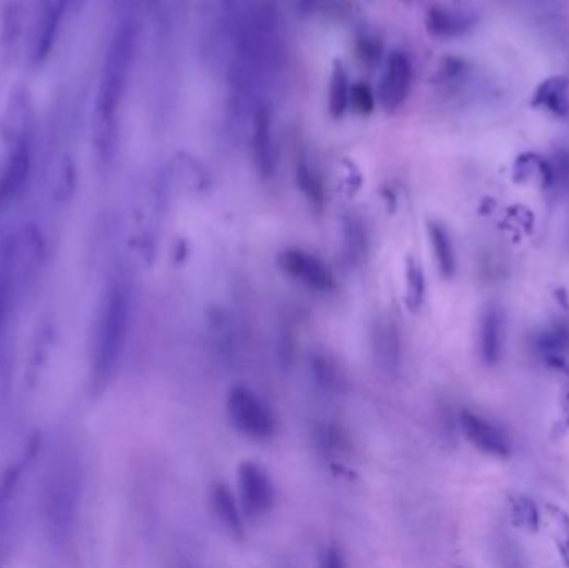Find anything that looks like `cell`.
Segmentation results:
<instances>
[{"mask_svg": "<svg viewBox=\"0 0 569 568\" xmlns=\"http://www.w3.org/2000/svg\"><path fill=\"white\" fill-rule=\"evenodd\" d=\"M137 47L139 24L135 19H123L105 54L95 98L94 141L104 161H110L117 151L120 110L135 63Z\"/></svg>", "mask_w": 569, "mask_h": 568, "instance_id": "obj_1", "label": "cell"}, {"mask_svg": "<svg viewBox=\"0 0 569 568\" xmlns=\"http://www.w3.org/2000/svg\"><path fill=\"white\" fill-rule=\"evenodd\" d=\"M129 319V297L122 285L116 284L105 297L95 338V369L102 376H107L116 367L122 354Z\"/></svg>", "mask_w": 569, "mask_h": 568, "instance_id": "obj_2", "label": "cell"}, {"mask_svg": "<svg viewBox=\"0 0 569 568\" xmlns=\"http://www.w3.org/2000/svg\"><path fill=\"white\" fill-rule=\"evenodd\" d=\"M27 19V52L32 66L46 62L59 36L69 0H22Z\"/></svg>", "mask_w": 569, "mask_h": 568, "instance_id": "obj_3", "label": "cell"}, {"mask_svg": "<svg viewBox=\"0 0 569 568\" xmlns=\"http://www.w3.org/2000/svg\"><path fill=\"white\" fill-rule=\"evenodd\" d=\"M227 411L232 424L250 439L265 440L275 431V418L252 390L235 386L227 397Z\"/></svg>", "mask_w": 569, "mask_h": 568, "instance_id": "obj_4", "label": "cell"}, {"mask_svg": "<svg viewBox=\"0 0 569 568\" xmlns=\"http://www.w3.org/2000/svg\"><path fill=\"white\" fill-rule=\"evenodd\" d=\"M35 127L37 117L31 91L27 87H15L9 95L4 113L0 117V135L8 147L32 144Z\"/></svg>", "mask_w": 569, "mask_h": 568, "instance_id": "obj_5", "label": "cell"}, {"mask_svg": "<svg viewBox=\"0 0 569 568\" xmlns=\"http://www.w3.org/2000/svg\"><path fill=\"white\" fill-rule=\"evenodd\" d=\"M412 62L406 54H391L384 66L380 91H378V98L384 113H396L403 106L412 87Z\"/></svg>", "mask_w": 569, "mask_h": 568, "instance_id": "obj_6", "label": "cell"}, {"mask_svg": "<svg viewBox=\"0 0 569 568\" xmlns=\"http://www.w3.org/2000/svg\"><path fill=\"white\" fill-rule=\"evenodd\" d=\"M238 487L248 516L259 517L272 509L275 492L269 474L253 462H244L238 469Z\"/></svg>", "mask_w": 569, "mask_h": 568, "instance_id": "obj_7", "label": "cell"}, {"mask_svg": "<svg viewBox=\"0 0 569 568\" xmlns=\"http://www.w3.org/2000/svg\"><path fill=\"white\" fill-rule=\"evenodd\" d=\"M252 154L257 170L263 179L273 177L276 170L275 135L270 107L257 100L252 109Z\"/></svg>", "mask_w": 569, "mask_h": 568, "instance_id": "obj_8", "label": "cell"}, {"mask_svg": "<svg viewBox=\"0 0 569 568\" xmlns=\"http://www.w3.org/2000/svg\"><path fill=\"white\" fill-rule=\"evenodd\" d=\"M32 170V144L11 145L0 170V211L24 192Z\"/></svg>", "mask_w": 569, "mask_h": 568, "instance_id": "obj_9", "label": "cell"}, {"mask_svg": "<svg viewBox=\"0 0 569 568\" xmlns=\"http://www.w3.org/2000/svg\"><path fill=\"white\" fill-rule=\"evenodd\" d=\"M282 265L292 277L297 279L301 284L313 288V291H332L333 285H335L329 267L322 260L304 252V250H287L282 256Z\"/></svg>", "mask_w": 569, "mask_h": 568, "instance_id": "obj_10", "label": "cell"}, {"mask_svg": "<svg viewBox=\"0 0 569 568\" xmlns=\"http://www.w3.org/2000/svg\"><path fill=\"white\" fill-rule=\"evenodd\" d=\"M27 39V19L24 2L8 0L0 12V54L2 59L14 62Z\"/></svg>", "mask_w": 569, "mask_h": 568, "instance_id": "obj_11", "label": "cell"}, {"mask_svg": "<svg viewBox=\"0 0 569 568\" xmlns=\"http://www.w3.org/2000/svg\"><path fill=\"white\" fill-rule=\"evenodd\" d=\"M461 428H463L466 439L482 452L496 457H507L510 453V442H508L507 436L485 418L478 417L472 412H465L461 415Z\"/></svg>", "mask_w": 569, "mask_h": 568, "instance_id": "obj_12", "label": "cell"}, {"mask_svg": "<svg viewBox=\"0 0 569 568\" xmlns=\"http://www.w3.org/2000/svg\"><path fill=\"white\" fill-rule=\"evenodd\" d=\"M475 25V17L465 12L448 11L435 8L426 15V27L438 39H454L463 36Z\"/></svg>", "mask_w": 569, "mask_h": 568, "instance_id": "obj_13", "label": "cell"}, {"mask_svg": "<svg viewBox=\"0 0 569 568\" xmlns=\"http://www.w3.org/2000/svg\"><path fill=\"white\" fill-rule=\"evenodd\" d=\"M569 81L566 78H552L542 82L533 97V106L545 107L558 117H566L569 113Z\"/></svg>", "mask_w": 569, "mask_h": 568, "instance_id": "obj_14", "label": "cell"}, {"mask_svg": "<svg viewBox=\"0 0 569 568\" xmlns=\"http://www.w3.org/2000/svg\"><path fill=\"white\" fill-rule=\"evenodd\" d=\"M479 347L486 364H495L500 358L503 347V319L495 309H489L483 317Z\"/></svg>", "mask_w": 569, "mask_h": 568, "instance_id": "obj_15", "label": "cell"}, {"mask_svg": "<svg viewBox=\"0 0 569 568\" xmlns=\"http://www.w3.org/2000/svg\"><path fill=\"white\" fill-rule=\"evenodd\" d=\"M212 506L218 519L232 533L240 537L244 533V520H241L240 510L235 502L234 495L225 485L218 484L212 490Z\"/></svg>", "mask_w": 569, "mask_h": 568, "instance_id": "obj_16", "label": "cell"}, {"mask_svg": "<svg viewBox=\"0 0 569 568\" xmlns=\"http://www.w3.org/2000/svg\"><path fill=\"white\" fill-rule=\"evenodd\" d=\"M349 85L348 74L342 62L333 63L332 78L329 87V110L333 119H342L349 107Z\"/></svg>", "mask_w": 569, "mask_h": 568, "instance_id": "obj_17", "label": "cell"}, {"mask_svg": "<svg viewBox=\"0 0 569 568\" xmlns=\"http://www.w3.org/2000/svg\"><path fill=\"white\" fill-rule=\"evenodd\" d=\"M428 232H430L431 246H434L435 259L440 267V272L444 277H451L454 274L457 262H454V250L450 237H448L447 230L438 224H430Z\"/></svg>", "mask_w": 569, "mask_h": 568, "instance_id": "obj_18", "label": "cell"}, {"mask_svg": "<svg viewBox=\"0 0 569 568\" xmlns=\"http://www.w3.org/2000/svg\"><path fill=\"white\" fill-rule=\"evenodd\" d=\"M297 182L300 186L301 192L313 202V204H322L323 189L317 174L313 173L307 162L301 161L297 165Z\"/></svg>", "mask_w": 569, "mask_h": 568, "instance_id": "obj_19", "label": "cell"}, {"mask_svg": "<svg viewBox=\"0 0 569 568\" xmlns=\"http://www.w3.org/2000/svg\"><path fill=\"white\" fill-rule=\"evenodd\" d=\"M349 106L355 113L364 114V116H368V114L374 113L375 106H377V100H375L374 92L368 85L365 84H355L352 85V92H349Z\"/></svg>", "mask_w": 569, "mask_h": 568, "instance_id": "obj_20", "label": "cell"}]
</instances>
